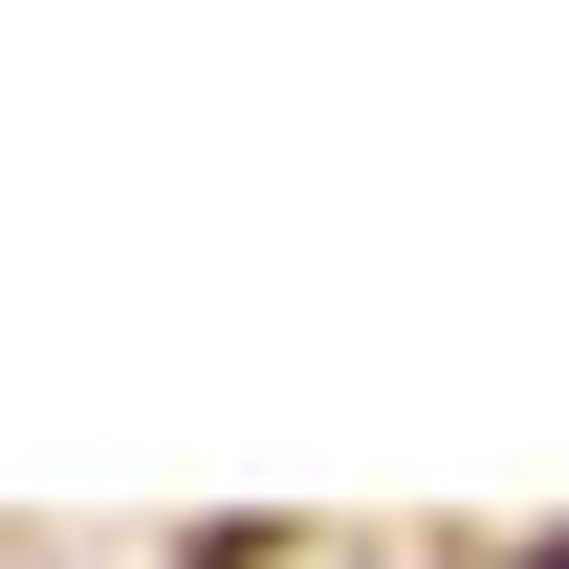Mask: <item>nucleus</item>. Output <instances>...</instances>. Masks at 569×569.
I'll list each match as a JSON object with an SVG mask.
<instances>
[{"label": "nucleus", "mask_w": 569, "mask_h": 569, "mask_svg": "<svg viewBox=\"0 0 569 569\" xmlns=\"http://www.w3.org/2000/svg\"><path fill=\"white\" fill-rule=\"evenodd\" d=\"M548 569H569V548H548Z\"/></svg>", "instance_id": "nucleus-1"}]
</instances>
